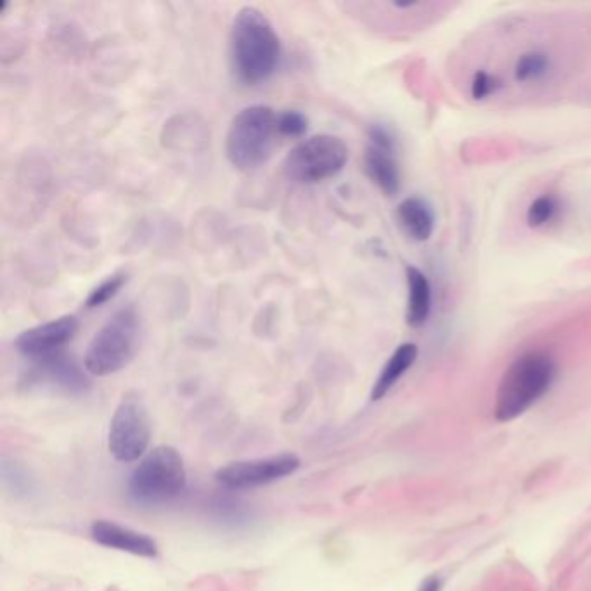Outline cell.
Returning a JSON list of instances; mask_svg holds the SVG:
<instances>
[{
	"label": "cell",
	"instance_id": "cell-1",
	"mask_svg": "<svg viewBox=\"0 0 591 591\" xmlns=\"http://www.w3.org/2000/svg\"><path fill=\"white\" fill-rule=\"evenodd\" d=\"M231 68L243 85L267 82L280 67L282 40L261 9L241 7L229 35Z\"/></svg>",
	"mask_w": 591,
	"mask_h": 591
},
{
	"label": "cell",
	"instance_id": "cell-2",
	"mask_svg": "<svg viewBox=\"0 0 591 591\" xmlns=\"http://www.w3.org/2000/svg\"><path fill=\"white\" fill-rule=\"evenodd\" d=\"M557 379V364L546 353L519 355L499 381L495 418L501 424L512 422L543 399Z\"/></svg>",
	"mask_w": 591,
	"mask_h": 591
},
{
	"label": "cell",
	"instance_id": "cell-3",
	"mask_svg": "<svg viewBox=\"0 0 591 591\" xmlns=\"http://www.w3.org/2000/svg\"><path fill=\"white\" fill-rule=\"evenodd\" d=\"M278 136V113L271 106H246L231 120L226 157L239 172L257 170L271 158Z\"/></svg>",
	"mask_w": 591,
	"mask_h": 591
},
{
	"label": "cell",
	"instance_id": "cell-4",
	"mask_svg": "<svg viewBox=\"0 0 591 591\" xmlns=\"http://www.w3.org/2000/svg\"><path fill=\"white\" fill-rule=\"evenodd\" d=\"M141 319L132 308L120 309L91 340L84 368L93 377H110L127 368L139 351Z\"/></svg>",
	"mask_w": 591,
	"mask_h": 591
},
{
	"label": "cell",
	"instance_id": "cell-5",
	"mask_svg": "<svg viewBox=\"0 0 591 591\" xmlns=\"http://www.w3.org/2000/svg\"><path fill=\"white\" fill-rule=\"evenodd\" d=\"M188 482L184 458L172 446L146 452L129 479V493L144 505L166 503L179 497Z\"/></svg>",
	"mask_w": 591,
	"mask_h": 591
},
{
	"label": "cell",
	"instance_id": "cell-6",
	"mask_svg": "<svg viewBox=\"0 0 591 591\" xmlns=\"http://www.w3.org/2000/svg\"><path fill=\"white\" fill-rule=\"evenodd\" d=\"M349 162V148L336 136H312L290 149L284 175L297 184H318L338 175Z\"/></svg>",
	"mask_w": 591,
	"mask_h": 591
},
{
	"label": "cell",
	"instance_id": "cell-7",
	"mask_svg": "<svg viewBox=\"0 0 591 591\" xmlns=\"http://www.w3.org/2000/svg\"><path fill=\"white\" fill-rule=\"evenodd\" d=\"M151 441V418L141 396L127 392L119 402L108 430V450L120 463L138 461Z\"/></svg>",
	"mask_w": 591,
	"mask_h": 591
},
{
	"label": "cell",
	"instance_id": "cell-8",
	"mask_svg": "<svg viewBox=\"0 0 591 591\" xmlns=\"http://www.w3.org/2000/svg\"><path fill=\"white\" fill-rule=\"evenodd\" d=\"M300 469V458L291 452L237 460L220 467L215 473V480L226 489H255L297 472Z\"/></svg>",
	"mask_w": 591,
	"mask_h": 591
},
{
	"label": "cell",
	"instance_id": "cell-9",
	"mask_svg": "<svg viewBox=\"0 0 591 591\" xmlns=\"http://www.w3.org/2000/svg\"><path fill=\"white\" fill-rule=\"evenodd\" d=\"M364 172L383 194L394 196L401 190V170L396 160V138L385 125H372L363 157Z\"/></svg>",
	"mask_w": 591,
	"mask_h": 591
},
{
	"label": "cell",
	"instance_id": "cell-10",
	"mask_svg": "<svg viewBox=\"0 0 591 591\" xmlns=\"http://www.w3.org/2000/svg\"><path fill=\"white\" fill-rule=\"evenodd\" d=\"M80 328L76 316L67 314L61 318H56L48 323L37 325L33 328L22 331L16 340V351L20 354L39 361L49 355L59 354L63 353L65 345L70 344L75 338L76 331Z\"/></svg>",
	"mask_w": 591,
	"mask_h": 591
},
{
	"label": "cell",
	"instance_id": "cell-11",
	"mask_svg": "<svg viewBox=\"0 0 591 591\" xmlns=\"http://www.w3.org/2000/svg\"><path fill=\"white\" fill-rule=\"evenodd\" d=\"M91 536L95 543L112 550L125 551L142 559L158 557V544L151 536L134 531L130 527H123L115 522H93Z\"/></svg>",
	"mask_w": 591,
	"mask_h": 591
},
{
	"label": "cell",
	"instance_id": "cell-12",
	"mask_svg": "<svg viewBox=\"0 0 591 591\" xmlns=\"http://www.w3.org/2000/svg\"><path fill=\"white\" fill-rule=\"evenodd\" d=\"M35 364L33 375L39 381H49L68 392H85L91 385L82 368L63 353L39 359Z\"/></svg>",
	"mask_w": 591,
	"mask_h": 591
},
{
	"label": "cell",
	"instance_id": "cell-13",
	"mask_svg": "<svg viewBox=\"0 0 591 591\" xmlns=\"http://www.w3.org/2000/svg\"><path fill=\"white\" fill-rule=\"evenodd\" d=\"M406 284H407L406 323L411 328H422L425 327L432 310V286L425 273L415 265L406 267Z\"/></svg>",
	"mask_w": 591,
	"mask_h": 591
},
{
	"label": "cell",
	"instance_id": "cell-14",
	"mask_svg": "<svg viewBox=\"0 0 591 591\" xmlns=\"http://www.w3.org/2000/svg\"><path fill=\"white\" fill-rule=\"evenodd\" d=\"M398 222L402 233L413 241H428L435 229V217L425 200L411 196L402 200L398 207Z\"/></svg>",
	"mask_w": 591,
	"mask_h": 591
},
{
	"label": "cell",
	"instance_id": "cell-15",
	"mask_svg": "<svg viewBox=\"0 0 591 591\" xmlns=\"http://www.w3.org/2000/svg\"><path fill=\"white\" fill-rule=\"evenodd\" d=\"M418 357V347L415 344H401L392 355L387 359L385 366L380 372L379 379L372 389V399L380 401L383 399L399 380L406 375V372L415 364Z\"/></svg>",
	"mask_w": 591,
	"mask_h": 591
},
{
	"label": "cell",
	"instance_id": "cell-16",
	"mask_svg": "<svg viewBox=\"0 0 591 591\" xmlns=\"http://www.w3.org/2000/svg\"><path fill=\"white\" fill-rule=\"evenodd\" d=\"M553 70V61L542 49H531L522 52L514 65V80L521 85L542 84Z\"/></svg>",
	"mask_w": 591,
	"mask_h": 591
},
{
	"label": "cell",
	"instance_id": "cell-17",
	"mask_svg": "<svg viewBox=\"0 0 591 591\" xmlns=\"http://www.w3.org/2000/svg\"><path fill=\"white\" fill-rule=\"evenodd\" d=\"M559 213V201L557 198L550 196V194H543L538 196L527 209L525 213V220L527 226L533 229H540L546 226L548 222H551Z\"/></svg>",
	"mask_w": 591,
	"mask_h": 591
},
{
	"label": "cell",
	"instance_id": "cell-18",
	"mask_svg": "<svg viewBox=\"0 0 591 591\" xmlns=\"http://www.w3.org/2000/svg\"><path fill=\"white\" fill-rule=\"evenodd\" d=\"M125 282H127V276L123 273L108 276L104 282H101L95 288H93V291L89 293V297L85 300V306L89 309H95L108 304L112 299L117 297V293L123 288Z\"/></svg>",
	"mask_w": 591,
	"mask_h": 591
},
{
	"label": "cell",
	"instance_id": "cell-19",
	"mask_svg": "<svg viewBox=\"0 0 591 591\" xmlns=\"http://www.w3.org/2000/svg\"><path fill=\"white\" fill-rule=\"evenodd\" d=\"M309 120L297 110H284L278 113V134L282 138H302L308 132Z\"/></svg>",
	"mask_w": 591,
	"mask_h": 591
},
{
	"label": "cell",
	"instance_id": "cell-20",
	"mask_svg": "<svg viewBox=\"0 0 591 591\" xmlns=\"http://www.w3.org/2000/svg\"><path fill=\"white\" fill-rule=\"evenodd\" d=\"M501 82L495 73L488 70H477L470 80V95L475 101H484L497 94Z\"/></svg>",
	"mask_w": 591,
	"mask_h": 591
},
{
	"label": "cell",
	"instance_id": "cell-21",
	"mask_svg": "<svg viewBox=\"0 0 591 591\" xmlns=\"http://www.w3.org/2000/svg\"><path fill=\"white\" fill-rule=\"evenodd\" d=\"M443 590V581L437 576H428L425 581H422L418 591H441Z\"/></svg>",
	"mask_w": 591,
	"mask_h": 591
}]
</instances>
